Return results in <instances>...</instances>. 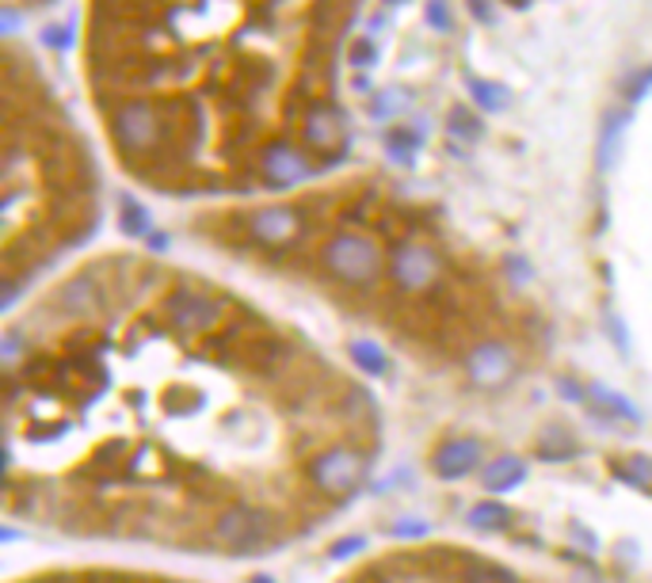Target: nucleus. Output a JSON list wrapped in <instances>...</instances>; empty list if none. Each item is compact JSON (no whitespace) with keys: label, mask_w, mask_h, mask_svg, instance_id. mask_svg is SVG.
Here are the masks:
<instances>
[{"label":"nucleus","mask_w":652,"mask_h":583,"mask_svg":"<svg viewBox=\"0 0 652 583\" xmlns=\"http://www.w3.org/2000/svg\"><path fill=\"white\" fill-rule=\"evenodd\" d=\"M325 267L348 287H371L381 275V249L371 237L340 233L325 244Z\"/></svg>","instance_id":"nucleus-1"},{"label":"nucleus","mask_w":652,"mask_h":583,"mask_svg":"<svg viewBox=\"0 0 652 583\" xmlns=\"http://www.w3.org/2000/svg\"><path fill=\"white\" fill-rule=\"evenodd\" d=\"M111 134H115L118 149L126 156H146L161 149L164 141V115L149 100H126L111 118Z\"/></svg>","instance_id":"nucleus-2"},{"label":"nucleus","mask_w":652,"mask_h":583,"mask_svg":"<svg viewBox=\"0 0 652 583\" xmlns=\"http://www.w3.org/2000/svg\"><path fill=\"white\" fill-rule=\"evenodd\" d=\"M275 534V522L267 511H260V507H229V511L217 515L214 522V537L226 549H237V553H252V549H264L267 542H272Z\"/></svg>","instance_id":"nucleus-3"},{"label":"nucleus","mask_w":652,"mask_h":583,"mask_svg":"<svg viewBox=\"0 0 652 583\" xmlns=\"http://www.w3.org/2000/svg\"><path fill=\"white\" fill-rule=\"evenodd\" d=\"M310 481H313V489L325 492V496L343 499L359 489V481H363V458H359L355 451L333 446V451L317 454V458L310 461Z\"/></svg>","instance_id":"nucleus-4"},{"label":"nucleus","mask_w":652,"mask_h":583,"mask_svg":"<svg viewBox=\"0 0 652 583\" xmlns=\"http://www.w3.org/2000/svg\"><path fill=\"white\" fill-rule=\"evenodd\" d=\"M389 275L401 290L419 294V290H431L443 275V264L427 244H397L393 259H389Z\"/></svg>","instance_id":"nucleus-5"},{"label":"nucleus","mask_w":652,"mask_h":583,"mask_svg":"<svg viewBox=\"0 0 652 583\" xmlns=\"http://www.w3.org/2000/svg\"><path fill=\"white\" fill-rule=\"evenodd\" d=\"M164 317L176 332H187V335H199V332H210L217 328L222 320V302L210 294H199V290H176L164 305Z\"/></svg>","instance_id":"nucleus-6"},{"label":"nucleus","mask_w":652,"mask_h":583,"mask_svg":"<svg viewBox=\"0 0 652 583\" xmlns=\"http://www.w3.org/2000/svg\"><path fill=\"white\" fill-rule=\"evenodd\" d=\"M305 218L294 211V206H264V211L249 214V233L256 244H267V249H287L302 237Z\"/></svg>","instance_id":"nucleus-7"},{"label":"nucleus","mask_w":652,"mask_h":583,"mask_svg":"<svg viewBox=\"0 0 652 583\" xmlns=\"http://www.w3.org/2000/svg\"><path fill=\"white\" fill-rule=\"evenodd\" d=\"M466 370H469V378H474L477 385L497 389V385H504V381H512L515 358H512V351H507L504 343H481V347L469 351Z\"/></svg>","instance_id":"nucleus-8"},{"label":"nucleus","mask_w":652,"mask_h":583,"mask_svg":"<svg viewBox=\"0 0 652 583\" xmlns=\"http://www.w3.org/2000/svg\"><path fill=\"white\" fill-rule=\"evenodd\" d=\"M264 176H267V183H272V187H298V183H305V179L313 176V164L305 161L294 145H283V141H275V145L264 149Z\"/></svg>","instance_id":"nucleus-9"},{"label":"nucleus","mask_w":652,"mask_h":583,"mask_svg":"<svg viewBox=\"0 0 652 583\" xmlns=\"http://www.w3.org/2000/svg\"><path fill=\"white\" fill-rule=\"evenodd\" d=\"M302 134H305V145H313L317 153H328L343 141L348 126H343V111L340 107H328V103H313L310 115L302 123Z\"/></svg>","instance_id":"nucleus-10"},{"label":"nucleus","mask_w":652,"mask_h":583,"mask_svg":"<svg viewBox=\"0 0 652 583\" xmlns=\"http://www.w3.org/2000/svg\"><path fill=\"white\" fill-rule=\"evenodd\" d=\"M477 466H481V443H477V439L443 443L431 458V469L443 477V481H462V477H469Z\"/></svg>","instance_id":"nucleus-11"},{"label":"nucleus","mask_w":652,"mask_h":583,"mask_svg":"<svg viewBox=\"0 0 652 583\" xmlns=\"http://www.w3.org/2000/svg\"><path fill=\"white\" fill-rule=\"evenodd\" d=\"M287 355H290L287 343L275 340V335H260V340L244 343V366H249L252 373H260V378H272V373L287 363Z\"/></svg>","instance_id":"nucleus-12"},{"label":"nucleus","mask_w":652,"mask_h":583,"mask_svg":"<svg viewBox=\"0 0 652 583\" xmlns=\"http://www.w3.org/2000/svg\"><path fill=\"white\" fill-rule=\"evenodd\" d=\"M58 302H62V309L73 313V317H85V313H92L96 305H100V287H96L92 275H77V279H70L62 287Z\"/></svg>","instance_id":"nucleus-13"},{"label":"nucleus","mask_w":652,"mask_h":583,"mask_svg":"<svg viewBox=\"0 0 652 583\" xmlns=\"http://www.w3.org/2000/svg\"><path fill=\"white\" fill-rule=\"evenodd\" d=\"M523 477H527V466H523L519 458H512V454L492 458L489 466L481 469V484L489 492H512L515 484H523Z\"/></svg>","instance_id":"nucleus-14"},{"label":"nucleus","mask_w":652,"mask_h":583,"mask_svg":"<svg viewBox=\"0 0 652 583\" xmlns=\"http://www.w3.org/2000/svg\"><path fill=\"white\" fill-rule=\"evenodd\" d=\"M626 123H629L626 111H611V115H606L603 138H599V172L611 168L614 156H618V141H622V134H626Z\"/></svg>","instance_id":"nucleus-15"},{"label":"nucleus","mask_w":652,"mask_h":583,"mask_svg":"<svg viewBox=\"0 0 652 583\" xmlns=\"http://www.w3.org/2000/svg\"><path fill=\"white\" fill-rule=\"evenodd\" d=\"M348 355L355 358V366L359 370H366L371 378H381V373L389 370V358H386V351L378 347V343H371V340H355L348 347Z\"/></svg>","instance_id":"nucleus-16"},{"label":"nucleus","mask_w":652,"mask_h":583,"mask_svg":"<svg viewBox=\"0 0 652 583\" xmlns=\"http://www.w3.org/2000/svg\"><path fill=\"white\" fill-rule=\"evenodd\" d=\"M469 92H474L477 107L489 111V115H497V111H504L507 103H512V96L500 85H492V80H469Z\"/></svg>","instance_id":"nucleus-17"},{"label":"nucleus","mask_w":652,"mask_h":583,"mask_svg":"<svg viewBox=\"0 0 652 583\" xmlns=\"http://www.w3.org/2000/svg\"><path fill=\"white\" fill-rule=\"evenodd\" d=\"M611 469L626 484H634V489H649V484H652V461L641 458V454H634V458H626V461H614Z\"/></svg>","instance_id":"nucleus-18"},{"label":"nucleus","mask_w":652,"mask_h":583,"mask_svg":"<svg viewBox=\"0 0 652 583\" xmlns=\"http://www.w3.org/2000/svg\"><path fill=\"white\" fill-rule=\"evenodd\" d=\"M469 522H474L477 530H507L512 527V511H507L504 504H477L474 511H469Z\"/></svg>","instance_id":"nucleus-19"},{"label":"nucleus","mask_w":652,"mask_h":583,"mask_svg":"<svg viewBox=\"0 0 652 583\" xmlns=\"http://www.w3.org/2000/svg\"><path fill=\"white\" fill-rule=\"evenodd\" d=\"M459 583H519V580H515V575L507 572V568H500V565H481V560H474V565L462 568Z\"/></svg>","instance_id":"nucleus-20"},{"label":"nucleus","mask_w":652,"mask_h":583,"mask_svg":"<svg viewBox=\"0 0 652 583\" xmlns=\"http://www.w3.org/2000/svg\"><path fill=\"white\" fill-rule=\"evenodd\" d=\"M118 226H123V233L126 237H153V221H149V214L141 211L138 203H130V199H126L123 203V214H118Z\"/></svg>","instance_id":"nucleus-21"},{"label":"nucleus","mask_w":652,"mask_h":583,"mask_svg":"<svg viewBox=\"0 0 652 583\" xmlns=\"http://www.w3.org/2000/svg\"><path fill=\"white\" fill-rule=\"evenodd\" d=\"M447 130H451V138H459V141H477L481 138V118L474 115V111H454L451 115V123H447Z\"/></svg>","instance_id":"nucleus-22"},{"label":"nucleus","mask_w":652,"mask_h":583,"mask_svg":"<svg viewBox=\"0 0 652 583\" xmlns=\"http://www.w3.org/2000/svg\"><path fill=\"white\" fill-rule=\"evenodd\" d=\"M416 134L412 130H393L389 134V156H397V161H404L409 164L412 161V149H416Z\"/></svg>","instance_id":"nucleus-23"},{"label":"nucleus","mask_w":652,"mask_h":583,"mask_svg":"<svg viewBox=\"0 0 652 583\" xmlns=\"http://www.w3.org/2000/svg\"><path fill=\"white\" fill-rule=\"evenodd\" d=\"M427 20H431L435 31H451V12H447L443 0H427Z\"/></svg>","instance_id":"nucleus-24"},{"label":"nucleus","mask_w":652,"mask_h":583,"mask_svg":"<svg viewBox=\"0 0 652 583\" xmlns=\"http://www.w3.org/2000/svg\"><path fill=\"white\" fill-rule=\"evenodd\" d=\"M576 454V443L568 435H561L557 431V446H542V458H553V461H565Z\"/></svg>","instance_id":"nucleus-25"},{"label":"nucleus","mask_w":652,"mask_h":583,"mask_svg":"<svg viewBox=\"0 0 652 583\" xmlns=\"http://www.w3.org/2000/svg\"><path fill=\"white\" fill-rule=\"evenodd\" d=\"M393 534L397 537H427L431 534V527H427V522H416V519H397Z\"/></svg>","instance_id":"nucleus-26"},{"label":"nucleus","mask_w":652,"mask_h":583,"mask_svg":"<svg viewBox=\"0 0 652 583\" xmlns=\"http://www.w3.org/2000/svg\"><path fill=\"white\" fill-rule=\"evenodd\" d=\"M363 545H366L363 537H343L340 545H333V549H328V557H333V560H348V557H355Z\"/></svg>","instance_id":"nucleus-27"},{"label":"nucleus","mask_w":652,"mask_h":583,"mask_svg":"<svg viewBox=\"0 0 652 583\" xmlns=\"http://www.w3.org/2000/svg\"><path fill=\"white\" fill-rule=\"evenodd\" d=\"M649 88H652V65L641 73V77H634V85H629V100H641Z\"/></svg>","instance_id":"nucleus-28"},{"label":"nucleus","mask_w":652,"mask_h":583,"mask_svg":"<svg viewBox=\"0 0 652 583\" xmlns=\"http://www.w3.org/2000/svg\"><path fill=\"white\" fill-rule=\"evenodd\" d=\"M351 62L355 65H371L374 62V42H355V50H351Z\"/></svg>","instance_id":"nucleus-29"},{"label":"nucleus","mask_w":652,"mask_h":583,"mask_svg":"<svg viewBox=\"0 0 652 583\" xmlns=\"http://www.w3.org/2000/svg\"><path fill=\"white\" fill-rule=\"evenodd\" d=\"M466 4H469V12L481 20V24H492V9L485 4V0H466Z\"/></svg>","instance_id":"nucleus-30"},{"label":"nucleus","mask_w":652,"mask_h":583,"mask_svg":"<svg viewBox=\"0 0 652 583\" xmlns=\"http://www.w3.org/2000/svg\"><path fill=\"white\" fill-rule=\"evenodd\" d=\"M47 42H50V47H70V31H58V27H50Z\"/></svg>","instance_id":"nucleus-31"},{"label":"nucleus","mask_w":652,"mask_h":583,"mask_svg":"<svg viewBox=\"0 0 652 583\" xmlns=\"http://www.w3.org/2000/svg\"><path fill=\"white\" fill-rule=\"evenodd\" d=\"M252 583H272V580H267V575H256V580H252Z\"/></svg>","instance_id":"nucleus-32"},{"label":"nucleus","mask_w":652,"mask_h":583,"mask_svg":"<svg viewBox=\"0 0 652 583\" xmlns=\"http://www.w3.org/2000/svg\"><path fill=\"white\" fill-rule=\"evenodd\" d=\"M512 4H523V0H512Z\"/></svg>","instance_id":"nucleus-33"}]
</instances>
